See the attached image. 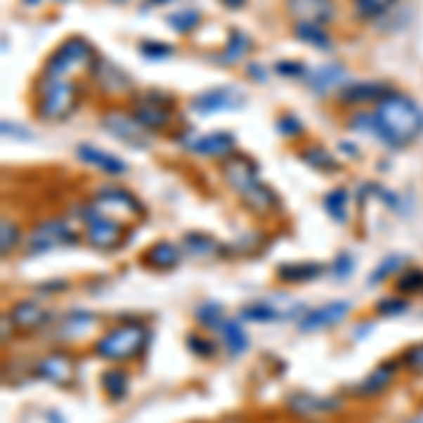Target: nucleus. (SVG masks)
I'll return each instance as SVG.
<instances>
[{
  "label": "nucleus",
  "mask_w": 423,
  "mask_h": 423,
  "mask_svg": "<svg viewBox=\"0 0 423 423\" xmlns=\"http://www.w3.org/2000/svg\"><path fill=\"white\" fill-rule=\"evenodd\" d=\"M423 133V113L420 108L403 93H386L372 116V133L386 147H406Z\"/></svg>",
  "instance_id": "1"
},
{
  "label": "nucleus",
  "mask_w": 423,
  "mask_h": 423,
  "mask_svg": "<svg viewBox=\"0 0 423 423\" xmlns=\"http://www.w3.org/2000/svg\"><path fill=\"white\" fill-rule=\"evenodd\" d=\"M223 178L252 212H268L271 206H277V195L260 181L254 161H249L243 155L229 158L223 164Z\"/></svg>",
  "instance_id": "2"
},
{
  "label": "nucleus",
  "mask_w": 423,
  "mask_h": 423,
  "mask_svg": "<svg viewBox=\"0 0 423 423\" xmlns=\"http://www.w3.org/2000/svg\"><path fill=\"white\" fill-rule=\"evenodd\" d=\"M40 91V116L48 122H63L74 113L77 108V88L71 85L68 77H48L43 74L37 82Z\"/></svg>",
  "instance_id": "3"
},
{
  "label": "nucleus",
  "mask_w": 423,
  "mask_h": 423,
  "mask_svg": "<svg viewBox=\"0 0 423 423\" xmlns=\"http://www.w3.org/2000/svg\"><path fill=\"white\" fill-rule=\"evenodd\" d=\"M147 344V327L144 325H119L110 333H105L96 341V356L108 358V361H130L136 356H141Z\"/></svg>",
  "instance_id": "4"
},
{
  "label": "nucleus",
  "mask_w": 423,
  "mask_h": 423,
  "mask_svg": "<svg viewBox=\"0 0 423 423\" xmlns=\"http://www.w3.org/2000/svg\"><path fill=\"white\" fill-rule=\"evenodd\" d=\"M93 63H96V60H93V48H91L85 40L71 37V40H65V43L51 54V60L46 63V71H43V74H48V77H68V74H74V71L91 68Z\"/></svg>",
  "instance_id": "5"
},
{
  "label": "nucleus",
  "mask_w": 423,
  "mask_h": 423,
  "mask_svg": "<svg viewBox=\"0 0 423 423\" xmlns=\"http://www.w3.org/2000/svg\"><path fill=\"white\" fill-rule=\"evenodd\" d=\"M71 243H77V235L65 221H60V218L46 221L29 235L26 257H40L46 252H54V249H63V246H71Z\"/></svg>",
  "instance_id": "6"
},
{
  "label": "nucleus",
  "mask_w": 423,
  "mask_h": 423,
  "mask_svg": "<svg viewBox=\"0 0 423 423\" xmlns=\"http://www.w3.org/2000/svg\"><path fill=\"white\" fill-rule=\"evenodd\" d=\"M93 212H99V215L105 218H113L116 215H133V218H144V206L138 203V197H133L127 189H119V186H105L93 203H91Z\"/></svg>",
  "instance_id": "7"
},
{
  "label": "nucleus",
  "mask_w": 423,
  "mask_h": 423,
  "mask_svg": "<svg viewBox=\"0 0 423 423\" xmlns=\"http://www.w3.org/2000/svg\"><path fill=\"white\" fill-rule=\"evenodd\" d=\"M85 221H88V243L99 252H113L124 240V229L119 221L105 218L93 209H85Z\"/></svg>",
  "instance_id": "8"
},
{
  "label": "nucleus",
  "mask_w": 423,
  "mask_h": 423,
  "mask_svg": "<svg viewBox=\"0 0 423 423\" xmlns=\"http://www.w3.org/2000/svg\"><path fill=\"white\" fill-rule=\"evenodd\" d=\"M243 105V91L232 88V85H221V88H209L203 93H197L192 99V110L195 113H221V110H235Z\"/></svg>",
  "instance_id": "9"
},
{
  "label": "nucleus",
  "mask_w": 423,
  "mask_h": 423,
  "mask_svg": "<svg viewBox=\"0 0 423 423\" xmlns=\"http://www.w3.org/2000/svg\"><path fill=\"white\" fill-rule=\"evenodd\" d=\"M299 311H302L299 302L282 299V305H280L277 299H257V302H249V305L240 311V316L266 325V322H277V319H294Z\"/></svg>",
  "instance_id": "10"
},
{
  "label": "nucleus",
  "mask_w": 423,
  "mask_h": 423,
  "mask_svg": "<svg viewBox=\"0 0 423 423\" xmlns=\"http://www.w3.org/2000/svg\"><path fill=\"white\" fill-rule=\"evenodd\" d=\"M102 124H105V130H108L110 136H116L119 141H124V144H130V147H136V150L147 147V133H144V127H141L136 119H130V116H124V113H105V116H102Z\"/></svg>",
  "instance_id": "11"
},
{
  "label": "nucleus",
  "mask_w": 423,
  "mask_h": 423,
  "mask_svg": "<svg viewBox=\"0 0 423 423\" xmlns=\"http://www.w3.org/2000/svg\"><path fill=\"white\" fill-rule=\"evenodd\" d=\"M347 313H350V302H347V299L327 302V305H322V308L305 311L302 319H299V330H302V333H313V330L330 327V325H336L339 319H344Z\"/></svg>",
  "instance_id": "12"
},
{
  "label": "nucleus",
  "mask_w": 423,
  "mask_h": 423,
  "mask_svg": "<svg viewBox=\"0 0 423 423\" xmlns=\"http://www.w3.org/2000/svg\"><path fill=\"white\" fill-rule=\"evenodd\" d=\"M133 119L144 127V130H158L169 122V102L161 96H144L136 102L133 108Z\"/></svg>",
  "instance_id": "13"
},
{
  "label": "nucleus",
  "mask_w": 423,
  "mask_h": 423,
  "mask_svg": "<svg viewBox=\"0 0 423 423\" xmlns=\"http://www.w3.org/2000/svg\"><path fill=\"white\" fill-rule=\"evenodd\" d=\"M288 9L297 18V23H313L325 26L333 20V0H288Z\"/></svg>",
  "instance_id": "14"
},
{
  "label": "nucleus",
  "mask_w": 423,
  "mask_h": 423,
  "mask_svg": "<svg viewBox=\"0 0 423 423\" xmlns=\"http://www.w3.org/2000/svg\"><path fill=\"white\" fill-rule=\"evenodd\" d=\"M37 375L51 381V384H57V386H68L74 381V361H71L68 353H54V356L40 361Z\"/></svg>",
  "instance_id": "15"
},
{
  "label": "nucleus",
  "mask_w": 423,
  "mask_h": 423,
  "mask_svg": "<svg viewBox=\"0 0 423 423\" xmlns=\"http://www.w3.org/2000/svg\"><path fill=\"white\" fill-rule=\"evenodd\" d=\"M77 158L91 164V167H96V169H102V172H108V175H124L127 172V164L122 158H116V155H110V152H105V150H99L93 144H79L77 147Z\"/></svg>",
  "instance_id": "16"
},
{
  "label": "nucleus",
  "mask_w": 423,
  "mask_h": 423,
  "mask_svg": "<svg viewBox=\"0 0 423 423\" xmlns=\"http://www.w3.org/2000/svg\"><path fill=\"white\" fill-rule=\"evenodd\" d=\"M12 322L20 327V330H37L48 322V311L40 305V302H32V299H23L12 308Z\"/></svg>",
  "instance_id": "17"
},
{
  "label": "nucleus",
  "mask_w": 423,
  "mask_h": 423,
  "mask_svg": "<svg viewBox=\"0 0 423 423\" xmlns=\"http://www.w3.org/2000/svg\"><path fill=\"white\" fill-rule=\"evenodd\" d=\"M336 406H339L336 398H319L313 392H294L288 398V409L294 415H322V412H330Z\"/></svg>",
  "instance_id": "18"
},
{
  "label": "nucleus",
  "mask_w": 423,
  "mask_h": 423,
  "mask_svg": "<svg viewBox=\"0 0 423 423\" xmlns=\"http://www.w3.org/2000/svg\"><path fill=\"white\" fill-rule=\"evenodd\" d=\"M344 79H347V71H344L341 65H336V63L319 65L316 71H311V74H308V85H311L313 91H319V93L333 91V88H336V85H341Z\"/></svg>",
  "instance_id": "19"
},
{
  "label": "nucleus",
  "mask_w": 423,
  "mask_h": 423,
  "mask_svg": "<svg viewBox=\"0 0 423 423\" xmlns=\"http://www.w3.org/2000/svg\"><path fill=\"white\" fill-rule=\"evenodd\" d=\"M144 263H147L150 268L167 271V268H175V266L181 263V252H178V246H172V243H167V240H158L155 246H150V249L144 252Z\"/></svg>",
  "instance_id": "20"
},
{
  "label": "nucleus",
  "mask_w": 423,
  "mask_h": 423,
  "mask_svg": "<svg viewBox=\"0 0 423 423\" xmlns=\"http://www.w3.org/2000/svg\"><path fill=\"white\" fill-rule=\"evenodd\" d=\"M386 93H389V91H386V85H381V82H356V85H347V88H344L341 99H344L347 105H361V102H381Z\"/></svg>",
  "instance_id": "21"
},
{
  "label": "nucleus",
  "mask_w": 423,
  "mask_h": 423,
  "mask_svg": "<svg viewBox=\"0 0 423 423\" xmlns=\"http://www.w3.org/2000/svg\"><path fill=\"white\" fill-rule=\"evenodd\" d=\"M395 370H398V364L395 361H386V364H381L378 370H372L358 386H356V392L358 395H378L381 389H386L389 386V381L395 378Z\"/></svg>",
  "instance_id": "22"
},
{
  "label": "nucleus",
  "mask_w": 423,
  "mask_h": 423,
  "mask_svg": "<svg viewBox=\"0 0 423 423\" xmlns=\"http://www.w3.org/2000/svg\"><path fill=\"white\" fill-rule=\"evenodd\" d=\"M192 150L200 155H226L235 150V136L232 133H209V136L197 138L192 144Z\"/></svg>",
  "instance_id": "23"
},
{
  "label": "nucleus",
  "mask_w": 423,
  "mask_h": 423,
  "mask_svg": "<svg viewBox=\"0 0 423 423\" xmlns=\"http://www.w3.org/2000/svg\"><path fill=\"white\" fill-rule=\"evenodd\" d=\"M325 271L322 263H288V266H280V280L285 282H311L316 280L319 274Z\"/></svg>",
  "instance_id": "24"
},
{
  "label": "nucleus",
  "mask_w": 423,
  "mask_h": 423,
  "mask_svg": "<svg viewBox=\"0 0 423 423\" xmlns=\"http://www.w3.org/2000/svg\"><path fill=\"white\" fill-rule=\"evenodd\" d=\"M183 249H186V254H192V257H209V254H218V252H221V246H218L215 240L206 237V235H200V232L186 235V237H183Z\"/></svg>",
  "instance_id": "25"
},
{
  "label": "nucleus",
  "mask_w": 423,
  "mask_h": 423,
  "mask_svg": "<svg viewBox=\"0 0 423 423\" xmlns=\"http://www.w3.org/2000/svg\"><path fill=\"white\" fill-rule=\"evenodd\" d=\"M221 333H223V339H226V347H229L235 356L246 353V347H249V336H246V330H243V325H240V322L226 319V322H223V327H221Z\"/></svg>",
  "instance_id": "26"
},
{
  "label": "nucleus",
  "mask_w": 423,
  "mask_h": 423,
  "mask_svg": "<svg viewBox=\"0 0 423 423\" xmlns=\"http://www.w3.org/2000/svg\"><path fill=\"white\" fill-rule=\"evenodd\" d=\"M127 386H130V378H127L124 370H108V372H102V389L113 401H122L127 395Z\"/></svg>",
  "instance_id": "27"
},
{
  "label": "nucleus",
  "mask_w": 423,
  "mask_h": 423,
  "mask_svg": "<svg viewBox=\"0 0 423 423\" xmlns=\"http://www.w3.org/2000/svg\"><path fill=\"white\" fill-rule=\"evenodd\" d=\"M96 65H99V74H102L99 82H102L105 88H110V91H127V88H130L127 74L119 71L113 63H105V60H102V63H96Z\"/></svg>",
  "instance_id": "28"
},
{
  "label": "nucleus",
  "mask_w": 423,
  "mask_h": 423,
  "mask_svg": "<svg viewBox=\"0 0 423 423\" xmlns=\"http://www.w3.org/2000/svg\"><path fill=\"white\" fill-rule=\"evenodd\" d=\"M297 37L308 46H316V48H330V37L322 26H313V23H297Z\"/></svg>",
  "instance_id": "29"
},
{
  "label": "nucleus",
  "mask_w": 423,
  "mask_h": 423,
  "mask_svg": "<svg viewBox=\"0 0 423 423\" xmlns=\"http://www.w3.org/2000/svg\"><path fill=\"white\" fill-rule=\"evenodd\" d=\"M167 23H169L178 34H189V32L200 23V15H197V9H178V12H172V15L167 18Z\"/></svg>",
  "instance_id": "30"
},
{
  "label": "nucleus",
  "mask_w": 423,
  "mask_h": 423,
  "mask_svg": "<svg viewBox=\"0 0 423 423\" xmlns=\"http://www.w3.org/2000/svg\"><path fill=\"white\" fill-rule=\"evenodd\" d=\"M325 209L330 212V218L341 223L347 218V189H333L325 195Z\"/></svg>",
  "instance_id": "31"
},
{
  "label": "nucleus",
  "mask_w": 423,
  "mask_h": 423,
  "mask_svg": "<svg viewBox=\"0 0 423 423\" xmlns=\"http://www.w3.org/2000/svg\"><path fill=\"white\" fill-rule=\"evenodd\" d=\"M246 48H249V37H246L243 32L232 29V32H229V43H226L221 60H223V63H235V60H240V57L246 54Z\"/></svg>",
  "instance_id": "32"
},
{
  "label": "nucleus",
  "mask_w": 423,
  "mask_h": 423,
  "mask_svg": "<svg viewBox=\"0 0 423 423\" xmlns=\"http://www.w3.org/2000/svg\"><path fill=\"white\" fill-rule=\"evenodd\" d=\"M302 158H305L311 167L322 169V172H336V161H333V158H330V152H327V150H322V147H311V150H305V152H302Z\"/></svg>",
  "instance_id": "33"
},
{
  "label": "nucleus",
  "mask_w": 423,
  "mask_h": 423,
  "mask_svg": "<svg viewBox=\"0 0 423 423\" xmlns=\"http://www.w3.org/2000/svg\"><path fill=\"white\" fill-rule=\"evenodd\" d=\"M197 319H200L206 327H218V330H221L223 322H226V319H223V308H221L218 302H206V305H200V308H197Z\"/></svg>",
  "instance_id": "34"
},
{
  "label": "nucleus",
  "mask_w": 423,
  "mask_h": 423,
  "mask_svg": "<svg viewBox=\"0 0 423 423\" xmlns=\"http://www.w3.org/2000/svg\"><path fill=\"white\" fill-rule=\"evenodd\" d=\"M403 266V257L401 254H392V257H386L375 271H372V277H370V285H378V282H384L389 274H395L398 268Z\"/></svg>",
  "instance_id": "35"
},
{
  "label": "nucleus",
  "mask_w": 423,
  "mask_h": 423,
  "mask_svg": "<svg viewBox=\"0 0 423 423\" xmlns=\"http://www.w3.org/2000/svg\"><path fill=\"white\" fill-rule=\"evenodd\" d=\"M423 288V271H406V274H401V280H398V291L401 294H415V291H420Z\"/></svg>",
  "instance_id": "36"
},
{
  "label": "nucleus",
  "mask_w": 423,
  "mask_h": 423,
  "mask_svg": "<svg viewBox=\"0 0 423 423\" xmlns=\"http://www.w3.org/2000/svg\"><path fill=\"white\" fill-rule=\"evenodd\" d=\"M96 322V316H91V313H74V316H68V322H65V327H63V333H82V330H88L91 325Z\"/></svg>",
  "instance_id": "37"
},
{
  "label": "nucleus",
  "mask_w": 423,
  "mask_h": 423,
  "mask_svg": "<svg viewBox=\"0 0 423 423\" xmlns=\"http://www.w3.org/2000/svg\"><path fill=\"white\" fill-rule=\"evenodd\" d=\"M141 54H144V57H150V60H167V57L172 54V46H167V43H155V40H147V43H141Z\"/></svg>",
  "instance_id": "38"
},
{
  "label": "nucleus",
  "mask_w": 423,
  "mask_h": 423,
  "mask_svg": "<svg viewBox=\"0 0 423 423\" xmlns=\"http://www.w3.org/2000/svg\"><path fill=\"white\" fill-rule=\"evenodd\" d=\"M186 344H189L192 353H197V356H203V358H209L212 353H215V350H212V341L200 339L197 333H189V336H186Z\"/></svg>",
  "instance_id": "39"
},
{
  "label": "nucleus",
  "mask_w": 423,
  "mask_h": 423,
  "mask_svg": "<svg viewBox=\"0 0 423 423\" xmlns=\"http://www.w3.org/2000/svg\"><path fill=\"white\" fill-rule=\"evenodd\" d=\"M15 246H18V226L9 223V221H4V243H0V252L9 254Z\"/></svg>",
  "instance_id": "40"
},
{
  "label": "nucleus",
  "mask_w": 423,
  "mask_h": 423,
  "mask_svg": "<svg viewBox=\"0 0 423 423\" xmlns=\"http://www.w3.org/2000/svg\"><path fill=\"white\" fill-rule=\"evenodd\" d=\"M403 361H406V367H409V370H415V372H423V344H415V347H409V353L403 356Z\"/></svg>",
  "instance_id": "41"
},
{
  "label": "nucleus",
  "mask_w": 423,
  "mask_h": 423,
  "mask_svg": "<svg viewBox=\"0 0 423 423\" xmlns=\"http://www.w3.org/2000/svg\"><path fill=\"white\" fill-rule=\"evenodd\" d=\"M403 311H406L403 299H381L378 302V313L381 316H395V313H403Z\"/></svg>",
  "instance_id": "42"
},
{
  "label": "nucleus",
  "mask_w": 423,
  "mask_h": 423,
  "mask_svg": "<svg viewBox=\"0 0 423 423\" xmlns=\"http://www.w3.org/2000/svg\"><path fill=\"white\" fill-rule=\"evenodd\" d=\"M356 4H358L361 15H378L392 4V0H356Z\"/></svg>",
  "instance_id": "43"
},
{
  "label": "nucleus",
  "mask_w": 423,
  "mask_h": 423,
  "mask_svg": "<svg viewBox=\"0 0 423 423\" xmlns=\"http://www.w3.org/2000/svg\"><path fill=\"white\" fill-rule=\"evenodd\" d=\"M333 274H336L339 280L350 277V274H353V257H350V254H339L336 263H333Z\"/></svg>",
  "instance_id": "44"
},
{
  "label": "nucleus",
  "mask_w": 423,
  "mask_h": 423,
  "mask_svg": "<svg viewBox=\"0 0 423 423\" xmlns=\"http://www.w3.org/2000/svg\"><path fill=\"white\" fill-rule=\"evenodd\" d=\"M277 74H282V77H308L305 65H299V63H277Z\"/></svg>",
  "instance_id": "45"
},
{
  "label": "nucleus",
  "mask_w": 423,
  "mask_h": 423,
  "mask_svg": "<svg viewBox=\"0 0 423 423\" xmlns=\"http://www.w3.org/2000/svg\"><path fill=\"white\" fill-rule=\"evenodd\" d=\"M4 136L9 138H34V133L32 130H23L20 124H15V122H4Z\"/></svg>",
  "instance_id": "46"
},
{
  "label": "nucleus",
  "mask_w": 423,
  "mask_h": 423,
  "mask_svg": "<svg viewBox=\"0 0 423 423\" xmlns=\"http://www.w3.org/2000/svg\"><path fill=\"white\" fill-rule=\"evenodd\" d=\"M277 130H280V133H285V136H294V133H299V130H302V124H299L294 116H285V119L277 124Z\"/></svg>",
  "instance_id": "47"
},
{
  "label": "nucleus",
  "mask_w": 423,
  "mask_h": 423,
  "mask_svg": "<svg viewBox=\"0 0 423 423\" xmlns=\"http://www.w3.org/2000/svg\"><path fill=\"white\" fill-rule=\"evenodd\" d=\"M249 71H252V77H254V79H260V82H263V79H266V71H263V68H260V65H252V68H249Z\"/></svg>",
  "instance_id": "48"
},
{
  "label": "nucleus",
  "mask_w": 423,
  "mask_h": 423,
  "mask_svg": "<svg viewBox=\"0 0 423 423\" xmlns=\"http://www.w3.org/2000/svg\"><path fill=\"white\" fill-rule=\"evenodd\" d=\"M223 4H226L229 9H237V6H243V0H223Z\"/></svg>",
  "instance_id": "49"
},
{
  "label": "nucleus",
  "mask_w": 423,
  "mask_h": 423,
  "mask_svg": "<svg viewBox=\"0 0 423 423\" xmlns=\"http://www.w3.org/2000/svg\"><path fill=\"white\" fill-rule=\"evenodd\" d=\"M406 423H423V417H415V420H406Z\"/></svg>",
  "instance_id": "50"
},
{
  "label": "nucleus",
  "mask_w": 423,
  "mask_h": 423,
  "mask_svg": "<svg viewBox=\"0 0 423 423\" xmlns=\"http://www.w3.org/2000/svg\"><path fill=\"white\" fill-rule=\"evenodd\" d=\"M152 4H169V0H152Z\"/></svg>",
  "instance_id": "51"
}]
</instances>
